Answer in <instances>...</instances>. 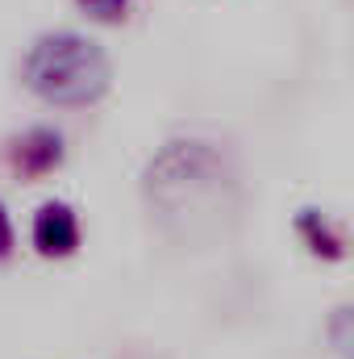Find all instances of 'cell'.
I'll use <instances>...</instances> for the list:
<instances>
[{"label": "cell", "instance_id": "cell-1", "mask_svg": "<svg viewBox=\"0 0 354 359\" xmlns=\"http://www.w3.org/2000/svg\"><path fill=\"white\" fill-rule=\"evenodd\" d=\"M138 192L155 230L179 251L225 247L246 209V184L234 151L204 134L163 138L142 163Z\"/></svg>", "mask_w": 354, "mask_h": 359}, {"label": "cell", "instance_id": "cell-2", "mask_svg": "<svg viewBox=\"0 0 354 359\" xmlns=\"http://www.w3.org/2000/svg\"><path fill=\"white\" fill-rule=\"evenodd\" d=\"M21 84L50 109H88L113 88V59L92 34L46 29L21 59Z\"/></svg>", "mask_w": 354, "mask_h": 359}, {"label": "cell", "instance_id": "cell-3", "mask_svg": "<svg viewBox=\"0 0 354 359\" xmlns=\"http://www.w3.org/2000/svg\"><path fill=\"white\" fill-rule=\"evenodd\" d=\"M4 159H8V168L21 180H42L63 168L67 147H63V134L55 126H29V130H21V134L8 138Z\"/></svg>", "mask_w": 354, "mask_h": 359}, {"label": "cell", "instance_id": "cell-4", "mask_svg": "<svg viewBox=\"0 0 354 359\" xmlns=\"http://www.w3.org/2000/svg\"><path fill=\"white\" fill-rule=\"evenodd\" d=\"M80 213L67 201H42L29 222V243L42 259H71L80 251Z\"/></svg>", "mask_w": 354, "mask_h": 359}, {"label": "cell", "instance_id": "cell-5", "mask_svg": "<svg viewBox=\"0 0 354 359\" xmlns=\"http://www.w3.org/2000/svg\"><path fill=\"white\" fill-rule=\"evenodd\" d=\"M292 230H296V238L304 243V251H309L313 259H321V264L346 259V234H342V226H338L325 209H317V205L296 209Z\"/></svg>", "mask_w": 354, "mask_h": 359}, {"label": "cell", "instance_id": "cell-6", "mask_svg": "<svg viewBox=\"0 0 354 359\" xmlns=\"http://www.w3.org/2000/svg\"><path fill=\"white\" fill-rule=\"evenodd\" d=\"M325 343L334 359H354V301H342L325 318Z\"/></svg>", "mask_w": 354, "mask_h": 359}, {"label": "cell", "instance_id": "cell-7", "mask_svg": "<svg viewBox=\"0 0 354 359\" xmlns=\"http://www.w3.org/2000/svg\"><path fill=\"white\" fill-rule=\"evenodd\" d=\"M76 4H80V13H88L100 25H121L134 8V0H76Z\"/></svg>", "mask_w": 354, "mask_h": 359}, {"label": "cell", "instance_id": "cell-8", "mask_svg": "<svg viewBox=\"0 0 354 359\" xmlns=\"http://www.w3.org/2000/svg\"><path fill=\"white\" fill-rule=\"evenodd\" d=\"M17 251V230H13V217H8V205L0 201V259H8Z\"/></svg>", "mask_w": 354, "mask_h": 359}]
</instances>
